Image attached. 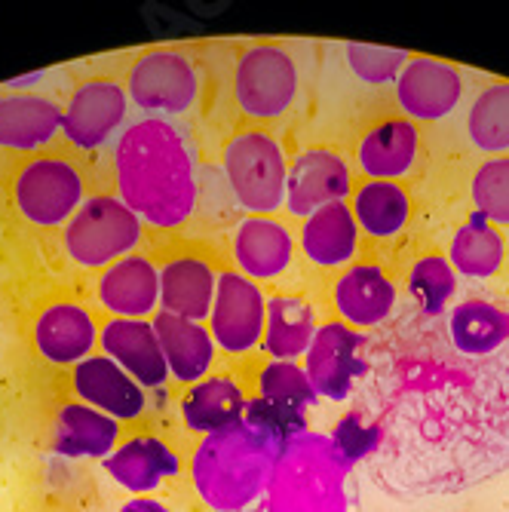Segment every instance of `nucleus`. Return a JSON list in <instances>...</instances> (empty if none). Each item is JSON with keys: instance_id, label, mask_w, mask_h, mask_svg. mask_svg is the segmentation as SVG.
<instances>
[{"instance_id": "nucleus-1", "label": "nucleus", "mask_w": 509, "mask_h": 512, "mask_svg": "<svg viewBox=\"0 0 509 512\" xmlns=\"http://www.w3.org/2000/svg\"><path fill=\"white\" fill-rule=\"evenodd\" d=\"M372 421L381 485L414 497L457 494L509 467V378L488 365H427Z\"/></svg>"}, {"instance_id": "nucleus-2", "label": "nucleus", "mask_w": 509, "mask_h": 512, "mask_svg": "<svg viewBox=\"0 0 509 512\" xmlns=\"http://www.w3.org/2000/svg\"><path fill=\"white\" fill-rule=\"evenodd\" d=\"M114 178L120 200L151 227H178L197 206L194 148L166 117H142L120 132Z\"/></svg>"}, {"instance_id": "nucleus-3", "label": "nucleus", "mask_w": 509, "mask_h": 512, "mask_svg": "<svg viewBox=\"0 0 509 512\" xmlns=\"http://www.w3.org/2000/svg\"><path fill=\"white\" fill-rule=\"evenodd\" d=\"M286 442L273 439L240 421L230 430L212 433L194 454V485L218 512H255L273 473L280 470Z\"/></svg>"}, {"instance_id": "nucleus-4", "label": "nucleus", "mask_w": 509, "mask_h": 512, "mask_svg": "<svg viewBox=\"0 0 509 512\" xmlns=\"http://www.w3.org/2000/svg\"><path fill=\"white\" fill-rule=\"evenodd\" d=\"M224 178L249 215H273L286 206V151L264 129H243L224 145Z\"/></svg>"}, {"instance_id": "nucleus-5", "label": "nucleus", "mask_w": 509, "mask_h": 512, "mask_svg": "<svg viewBox=\"0 0 509 512\" xmlns=\"http://www.w3.org/2000/svg\"><path fill=\"white\" fill-rule=\"evenodd\" d=\"M142 218L120 197H92L65 224V252L77 267H111L142 243Z\"/></svg>"}, {"instance_id": "nucleus-6", "label": "nucleus", "mask_w": 509, "mask_h": 512, "mask_svg": "<svg viewBox=\"0 0 509 512\" xmlns=\"http://www.w3.org/2000/svg\"><path fill=\"white\" fill-rule=\"evenodd\" d=\"M83 175L68 157H31L13 178V200L37 227L68 224L83 206Z\"/></svg>"}, {"instance_id": "nucleus-7", "label": "nucleus", "mask_w": 509, "mask_h": 512, "mask_svg": "<svg viewBox=\"0 0 509 512\" xmlns=\"http://www.w3.org/2000/svg\"><path fill=\"white\" fill-rule=\"evenodd\" d=\"M237 105L252 120L283 117L298 96V68L295 59L276 43H258L246 50L234 74Z\"/></svg>"}, {"instance_id": "nucleus-8", "label": "nucleus", "mask_w": 509, "mask_h": 512, "mask_svg": "<svg viewBox=\"0 0 509 512\" xmlns=\"http://www.w3.org/2000/svg\"><path fill=\"white\" fill-rule=\"evenodd\" d=\"M126 96L151 117L184 114L200 96V74L181 50H151L132 65Z\"/></svg>"}, {"instance_id": "nucleus-9", "label": "nucleus", "mask_w": 509, "mask_h": 512, "mask_svg": "<svg viewBox=\"0 0 509 512\" xmlns=\"http://www.w3.org/2000/svg\"><path fill=\"white\" fill-rule=\"evenodd\" d=\"M267 322V298L240 270L218 273L215 301L209 313V332L215 347L224 353H249L264 338Z\"/></svg>"}, {"instance_id": "nucleus-10", "label": "nucleus", "mask_w": 509, "mask_h": 512, "mask_svg": "<svg viewBox=\"0 0 509 512\" xmlns=\"http://www.w3.org/2000/svg\"><path fill=\"white\" fill-rule=\"evenodd\" d=\"M304 371L319 399L344 402L362 375V338L356 329L332 319L319 325L310 350L304 356Z\"/></svg>"}, {"instance_id": "nucleus-11", "label": "nucleus", "mask_w": 509, "mask_h": 512, "mask_svg": "<svg viewBox=\"0 0 509 512\" xmlns=\"http://www.w3.org/2000/svg\"><path fill=\"white\" fill-rule=\"evenodd\" d=\"M129 114L126 89L114 80H89L77 86L62 111V132L80 151H96L123 126Z\"/></svg>"}, {"instance_id": "nucleus-12", "label": "nucleus", "mask_w": 509, "mask_h": 512, "mask_svg": "<svg viewBox=\"0 0 509 512\" xmlns=\"http://www.w3.org/2000/svg\"><path fill=\"white\" fill-rule=\"evenodd\" d=\"M350 194H353V175L341 154L329 148H310L289 163L286 206L292 215L307 218L322 206L347 203Z\"/></svg>"}, {"instance_id": "nucleus-13", "label": "nucleus", "mask_w": 509, "mask_h": 512, "mask_svg": "<svg viewBox=\"0 0 509 512\" xmlns=\"http://www.w3.org/2000/svg\"><path fill=\"white\" fill-rule=\"evenodd\" d=\"M464 96V77L448 62L411 56L396 77V102L408 120H442Z\"/></svg>"}, {"instance_id": "nucleus-14", "label": "nucleus", "mask_w": 509, "mask_h": 512, "mask_svg": "<svg viewBox=\"0 0 509 512\" xmlns=\"http://www.w3.org/2000/svg\"><path fill=\"white\" fill-rule=\"evenodd\" d=\"M102 350L114 359L142 390H163L169 365L163 359L151 319H111L99 332Z\"/></svg>"}, {"instance_id": "nucleus-15", "label": "nucleus", "mask_w": 509, "mask_h": 512, "mask_svg": "<svg viewBox=\"0 0 509 512\" xmlns=\"http://www.w3.org/2000/svg\"><path fill=\"white\" fill-rule=\"evenodd\" d=\"M99 329L83 304L56 301L43 307L34 319V347L43 359L56 365H80L96 350Z\"/></svg>"}, {"instance_id": "nucleus-16", "label": "nucleus", "mask_w": 509, "mask_h": 512, "mask_svg": "<svg viewBox=\"0 0 509 512\" xmlns=\"http://www.w3.org/2000/svg\"><path fill=\"white\" fill-rule=\"evenodd\" d=\"M96 295L114 319H148L160 307V270L145 255H126L102 270Z\"/></svg>"}, {"instance_id": "nucleus-17", "label": "nucleus", "mask_w": 509, "mask_h": 512, "mask_svg": "<svg viewBox=\"0 0 509 512\" xmlns=\"http://www.w3.org/2000/svg\"><path fill=\"white\" fill-rule=\"evenodd\" d=\"M71 381L83 405L99 408L102 414L114 417V421H135L148 405L145 390L108 356H89L80 365H74Z\"/></svg>"}, {"instance_id": "nucleus-18", "label": "nucleus", "mask_w": 509, "mask_h": 512, "mask_svg": "<svg viewBox=\"0 0 509 512\" xmlns=\"http://www.w3.org/2000/svg\"><path fill=\"white\" fill-rule=\"evenodd\" d=\"M396 307V286L378 264H350L335 283V310L350 329H378Z\"/></svg>"}, {"instance_id": "nucleus-19", "label": "nucleus", "mask_w": 509, "mask_h": 512, "mask_svg": "<svg viewBox=\"0 0 509 512\" xmlns=\"http://www.w3.org/2000/svg\"><path fill=\"white\" fill-rule=\"evenodd\" d=\"M421 154L418 126L405 117L384 120L368 129L356 145L359 172L372 181H396L405 178Z\"/></svg>"}, {"instance_id": "nucleus-20", "label": "nucleus", "mask_w": 509, "mask_h": 512, "mask_svg": "<svg viewBox=\"0 0 509 512\" xmlns=\"http://www.w3.org/2000/svg\"><path fill=\"white\" fill-rule=\"evenodd\" d=\"M295 255L292 230L273 215H249L240 221L234 234V261L243 276L255 279H273L283 270H289Z\"/></svg>"}, {"instance_id": "nucleus-21", "label": "nucleus", "mask_w": 509, "mask_h": 512, "mask_svg": "<svg viewBox=\"0 0 509 512\" xmlns=\"http://www.w3.org/2000/svg\"><path fill=\"white\" fill-rule=\"evenodd\" d=\"M151 322H154L163 359L169 365V378H175L178 384H191V387L203 381L215 362V341H212L209 325L181 319L163 310Z\"/></svg>"}, {"instance_id": "nucleus-22", "label": "nucleus", "mask_w": 509, "mask_h": 512, "mask_svg": "<svg viewBox=\"0 0 509 512\" xmlns=\"http://www.w3.org/2000/svg\"><path fill=\"white\" fill-rule=\"evenodd\" d=\"M105 470L129 494H148L178 476L181 460L157 436H132L105 457Z\"/></svg>"}, {"instance_id": "nucleus-23", "label": "nucleus", "mask_w": 509, "mask_h": 512, "mask_svg": "<svg viewBox=\"0 0 509 512\" xmlns=\"http://www.w3.org/2000/svg\"><path fill=\"white\" fill-rule=\"evenodd\" d=\"M62 129V111L50 99L34 92L0 96V148L4 151H40Z\"/></svg>"}, {"instance_id": "nucleus-24", "label": "nucleus", "mask_w": 509, "mask_h": 512, "mask_svg": "<svg viewBox=\"0 0 509 512\" xmlns=\"http://www.w3.org/2000/svg\"><path fill=\"white\" fill-rule=\"evenodd\" d=\"M218 273L203 258H172L160 267V310L206 322L215 301Z\"/></svg>"}, {"instance_id": "nucleus-25", "label": "nucleus", "mask_w": 509, "mask_h": 512, "mask_svg": "<svg viewBox=\"0 0 509 512\" xmlns=\"http://www.w3.org/2000/svg\"><path fill=\"white\" fill-rule=\"evenodd\" d=\"M509 341V310L485 298H467L451 307L448 344L457 356L482 359Z\"/></svg>"}, {"instance_id": "nucleus-26", "label": "nucleus", "mask_w": 509, "mask_h": 512, "mask_svg": "<svg viewBox=\"0 0 509 512\" xmlns=\"http://www.w3.org/2000/svg\"><path fill=\"white\" fill-rule=\"evenodd\" d=\"M359 249V227L350 212V203L322 206L304 218L301 227V252L316 267H341L350 264Z\"/></svg>"}, {"instance_id": "nucleus-27", "label": "nucleus", "mask_w": 509, "mask_h": 512, "mask_svg": "<svg viewBox=\"0 0 509 512\" xmlns=\"http://www.w3.org/2000/svg\"><path fill=\"white\" fill-rule=\"evenodd\" d=\"M120 424L99 408L68 402L56 414L53 451L62 457H108L117 448Z\"/></svg>"}, {"instance_id": "nucleus-28", "label": "nucleus", "mask_w": 509, "mask_h": 512, "mask_svg": "<svg viewBox=\"0 0 509 512\" xmlns=\"http://www.w3.org/2000/svg\"><path fill=\"white\" fill-rule=\"evenodd\" d=\"M249 399L230 378H203L181 399V417L194 433L212 436L230 430L246 417Z\"/></svg>"}, {"instance_id": "nucleus-29", "label": "nucleus", "mask_w": 509, "mask_h": 512, "mask_svg": "<svg viewBox=\"0 0 509 512\" xmlns=\"http://www.w3.org/2000/svg\"><path fill=\"white\" fill-rule=\"evenodd\" d=\"M350 212L362 234H368L372 240H390L402 234L411 218V197L399 181L365 178L353 191Z\"/></svg>"}, {"instance_id": "nucleus-30", "label": "nucleus", "mask_w": 509, "mask_h": 512, "mask_svg": "<svg viewBox=\"0 0 509 512\" xmlns=\"http://www.w3.org/2000/svg\"><path fill=\"white\" fill-rule=\"evenodd\" d=\"M316 329H319L316 316L304 298L276 295L267 301V322H264L261 344L276 362H295L298 356H307Z\"/></svg>"}, {"instance_id": "nucleus-31", "label": "nucleus", "mask_w": 509, "mask_h": 512, "mask_svg": "<svg viewBox=\"0 0 509 512\" xmlns=\"http://www.w3.org/2000/svg\"><path fill=\"white\" fill-rule=\"evenodd\" d=\"M503 258H506V240L482 215H473L470 221H464V227H457L451 249H448V264L470 279L494 276Z\"/></svg>"}, {"instance_id": "nucleus-32", "label": "nucleus", "mask_w": 509, "mask_h": 512, "mask_svg": "<svg viewBox=\"0 0 509 512\" xmlns=\"http://www.w3.org/2000/svg\"><path fill=\"white\" fill-rule=\"evenodd\" d=\"M467 138L476 151H509V83H488L467 111Z\"/></svg>"}, {"instance_id": "nucleus-33", "label": "nucleus", "mask_w": 509, "mask_h": 512, "mask_svg": "<svg viewBox=\"0 0 509 512\" xmlns=\"http://www.w3.org/2000/svg\"><path fill=\"white\" fill-rule=\"evenodd\" d=\"M408 292L418 301L424 316H442L457 292L454 267L442 255H427L418 258L408 273Z\"/></svg>"}, {"instance_id": "nucleus-34", "label": "nucleus", "mask_w": 509, "mask_h": 512, "mask_svg": "<svg viewBox=\"0 0 509 512\" xmlns=\"http://www.w3.org/2000/svg\"><path fill=\"white\" fill-rule=\"evenodd\" d=\"M476 215L491 224H509V157L485 160L470 184Z\"/></svg>"}, {"instance_id": "nucleus-35", "label": "nucleus", "mask_w": 509, "mask_h": 512, "mask_svg": "<svg viewBox=\"0 0 509 512\" xmlns=\"http://www.w3.org/2000/svg\"><path fill=\"white\" fill-rule=\"evenodd\" d=\"M258 393L261 399L267 402H276V405H289V408H310L316 405V390L307 378V371L295 362H270L264 371H261V378H258Z\"/></svg>"}, {"instance_id": "nucleus-36", "label": "nucleus", "mask_w": 509, "mask_h": 512, "mask_svg": "<svg viewBox=\"0 0 509 512\" xmlns=\"http://www.w3.org/2000/svg\"><path fill=\"white\" fill-rule=\"evenodd\" d=\"M347 68L362 80V83H396L399 71L408 62V53L402 50H387V46H372V43H347L344 46Z\"/></svg>"}, {"instance_id": "nucleus-37", "label": "nucleus", "mask_w": 509, "mask_h": 512, "mask_svg": "<svg viewBox=\"0 0 509 512\" xmlns=\"http://www.w3.org/2000/svg\"><path fill=\"white\" fill-rule=\"evenodd\" d=\"M246 424H252L255 430L280 439V442H289L295 433L304 430V411L298 408H289V405H276V402H267V399H252L246 405Z\"/></svg>"}, {"instance_id": "nucleus-38", "label": "nucleus", "mask_w": 509, "mask_h": 512, "mask_svg": "<svg viewBox=\"0 0 509 512\" xmlns=\"http://www.w3.org/2000/svg\"><path fill=\"white\" fill-rule=\"evenodd\" d=\"M335 448L350 460V463H356V460H365V457H372L375 451H378V445H381V430H378V424L372 421V417H362L359 411L356 414H347L344 421H341V427L335 430Z\"/></svg>"}, {"instance_id": "nucleus-39", "label": "nucleus", "mask_w": 509, "mask_h": 512, "mask_svg": "<svg viewBox=\"0 0 509 512\" xmlns=\"http://www.w3.org/2000/svg\"><path fill=\"white\" fill-rule=\"evenodd\" d=\"M120 512H169V506L151 497H132L120 506Z\"/></svg>"}, {"instance_id": "nucleus-40", "label": "nucleus", "mask_w": 509, "mask_h": 512, "mask_svg": "<svg viewBox=\"0 0 509 512\" xmlns=\"http://www.w3.org/2000/svg\"><path fill=\"white\" fill-rule=\"evenodd\" d=\"M503 371H506V378H509V359H506V368Z\"/></svg>"}]
</instances>
